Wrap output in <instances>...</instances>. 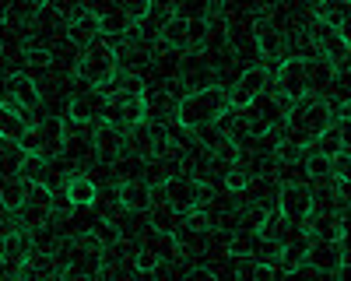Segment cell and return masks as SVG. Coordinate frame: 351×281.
Returning a JSON list of instances; mask_svg holds the SVG:
<instances>
[{"label": "cell", "mask_w": 351, "mask_h": 281, "mask_svg": "<svg viewBox=\"0 0 351 281\" xmlns=\"http://www.w3.org/2000/svg\"><path fill=\"white\" fill-rule=\"evenodd\" d=\"M228 112V88L225 84H204V88H190L172 109V120L180 130H208Z\"/></svg>", "instance_id": "cell-1"}, {"label": "cell", "mask_w": 351, "mask_h": 281, "mask_svg": "<svg viewBox=\"0 0 351 281\" xmlns=\"http://www.w3.org/2000/svg\"><path fill=\"white\" fill-rule=\"evenodd\" d=\"M330 123H334V106L327 99H319L316 92H309L306 99L288 106V112H285V137L295 140V145H302V148H309V145H316V137L324 134Z\"/></svg>", "instance_id": "cell-2"}, {"label": "cell", "mask_w": 351, "mask_h": 281, "mask_svg": "<svg viewBox=\"0 0 351 281\" xmlns=\"http://www.w3.org/2000/svg\"><path fill=\"white\" fill-rule=\"evenodd\" d=\"M116 74H120V53H116V46L106 36L88 42L77 56V64H74V77L81 84H88V88H99V92L109 88L116 81Z\"/></svg>", "instance_id": "cell-3"}, {"label": "cell", "mask_w": 351, "mask_h": 281, "mask_svg": "<svg viewBox=\"0 0 351 281\" xmlns=\"http://www.w3.org/2000/svg\"><path fill=\"white\" fill-rule=\"evenodd\" d=\"M306 42L313 46V53H319L324 60H330L337 71H344L351 64V39L344 28L324 21V18H309L306 21Z\"/></svg>", "instance_id": "cell-4"}, {"label": "cell", "mask_w": 351, "mask_h": 281, "mask_svg": "<svg viewBox=\"0 0 351 281\" xmlns=\"http://www.w3.org/2000/svg\"><path fill=\"white\" fill-rule=\"evenodd\" d=\"M274 92L291 106V102H299L313 92V84H309V56H299V53H285L278 67H274Z\"/></svg>", "instance_id": "cell-5"}, {"label": "cell", "mask_w": 351, "mask_h": 281, "mask_svg": "<svg viewBox=\"0 0 351 281\" xmlns=\"http://www.w3.org/2000/svg\"><path fill=\"white\" fill-rule=\"evenodd\" d=\"M285 112H288V102L278 95V92H263L260 99H253L246 109H243V130L260 140V137H271V130L278 123H285Z\"/></svg>", "instance_id": "cell-6"}, {"label": "cell", "mask_w": 351, "mask_h": 281, "mask_svg": "<svg viewBox=\"0 0 351 281\" xmlns=\"http://www.w3.org/2000/svg\"><path fill=\"white\" fill-rule=\"evenodd\" d=\"M162 193H165V201L180 211V215H190V211H197V208H204L215 197V190L204 183L200 176H193V173H180V176H169L165 183H162Z\"/></svg>", "instance_id": "cell-7"}, {"label": "cell", "mask_w": 351, "mask_h": 281, "mask_svg": "<svg viewBox=\"0 0 351 281\" xmlns=\"http://www.w3.org/2000/svg\"><path fill=\"white\" fill-rule=\"evenodd\" d=\"M28 155H39V158H56L64 155V145H67V120L56 117V112H49V117H43L32 130H28V137L21 140Z\"/></svg>", "instance_id": "cell-8"}, {"label": "cell", "mask_w": 351, "mask_h": 281, "mask_svg": "<svg viewBox=\"0 0 351 281\" xmlns=\"http://www.w3.org/2000/svg\"><path fill=\"white\" fill-rule=\"evenodd\" d=\"M102 120L116 127H134L141 120H148V92H109L102 106Z\"/></svg>", "instance_id": "cell-9"}, {"label": "cell", "mask_w": 351, "mask_h": 281, "mask_svg": "<svg viewBox=\"0 0 351 281\" xmlns=\"http://www.w3.org/2000/svg\"><path fill=\"white\" fill-rule=\"evenodd\" d=\"M313 208H316V197H313V190L306 186V183H299V180H285L281 186H278V211L291 221V225H309V218H313Z\"/></svg>", "instance_id": "cell-10"}, {"label": "cell", "mask_w": 351, "mask_h": 281, "mask_svg": "<svg viewBox=\"0 0 351 281\" xmlns=\"http://www.w3.org/2000/svg\"><path fill=\"white\" fill-rule=\"evenodd\" d=\"M53 215H56V193H53L46 183L32 180V186H28V197H25V204L18 208L21 225H25V229H39V225L53 221Z\"/></svg>", "instance_id": "cell-11"}, {"label": "cell", "mask_w": 351, "mask_h": 281, "mask_svg": "<svg viewBox=\"0 0 351 281\" xmlns=\"http://www.w3.org/2000/svg\"><path fill=\"white\" fill-rule=\"evenodd\" d=\"M267 84H271V71L263 67V64H250V67L236 77V84L228 88V109L243 112L253 99H260L263 92H267Z\"/></svg>", "instance_id": "cell-12"}, {"label": "cell", "mask_w": 351, "mask_h": 281, "mask_svg": "<svg viewBox=\"0 0 351 281\" xmlns=\"http://www.w3.org/2000/svg\"><path fill=\"white\" fill-rule=\"evenodd\" d=\"M92 140H95V158L102 165H116L127 155V127H116L109 120H95Z\"/></svg>", "instance_id": "cell-13"}, {"label": "cell", "mask_w": 351, "mask_h": 281, "mask_svg": "<svg viewBox=\"0 0 351 281\" xmlns=\"http://www.w3.org/2000/svg\"><path fill=\"white\" fill-rule=\"evenodd\" d=\"M4 92H8V99H11L18 109H25V112H32V109L43 106L39 81H36L32 74H25V71H14V74L4 77Z\"/></svg>", "instance_id": "cell-14"}, {"label": "cell", "mask_w": 351, "mask_h": 281, "mask_svg": "<svg viewBox=\"0 0 351 281\" xmlns=\"http://www.w3.org/2000/svg\"><path fill=\"white\" fill-rule=\"evenodd\" d=\"M116 204L130 215H148L152 211V183L141 180V176H130L116 186Z\"/></svg>", "instance_id": "cell-15"}, {"label": "cell", "mask_w": 351, "mask_h": 281, "mask_svg": "<svg viewBox=\"0 0 351 281\" xmlns=\"http://www.w3.org/2000/svg\"><path fill=\"white\" fill-rule=\"evenodd\" d=\"M102 106H106V95H102L99 88H88V92L71 95V106H67V123H74V127L88 123V127H92L95 120H102Z\"/></svg>", "instance_id": "cell-16"}, {"label": "cell", "mask_w": 351, "mask_h": 281, "mask_svg": "<svg viewBox=\"0 0 351 281\" xmlns=\"http://www.w3.org/2000/svg\"><path fill=\"white\" fill-rule=\"evenodd\" d=\"M64 201L74 208V211H84V208H95L99 204V183L84 173H71L64 180Z\"/></svg>", "instance_id": "cell-17"}, {"label": "cell", "mask_w": 351, "mask_h": 281, "mask_svg": "<svg viewBox=\"0 0 351 281\" xmlns=\"http://www.w3.org/2000/svg\"><path fill=\"white\" fill-rule=\"evenodd\" d=\"M211 74H215V64L204 56L200 49H186L180 56V77L183 84H193V88H204V84H211Z\"/></svg>", "instance_id": "cell-18"}, {"label": "cell", "mask_w": 351, "mask_h": 281, "mask_svg": "<svg viewBox=\"0 0 351 281\" xmlns=\"http://www.w3.org/2000/svg\"><path fill=\"white\" fill-rule=\"evenodd\" d=\"M64 36H67L74 46H81V49H84L88 42H95V39L102 36V18H99L95 11H88V8H84V11H77V14L67 21Z\"/></svg>", "instance_id": "cell-19"}, {"label": "cell", "mask_w": 351, "mask_h": 281, "mask_svg": "<svg viewBox=\"0 0 351 281\" xmlns=\"http://www.w3.org/2000/svg\"><path fill=\"white\" fill-rule=\"evenodd\" d=\"M306 260H309L319 274H334V271L341 267V260H344V249H341L337 239H313Z\"/></svg>", "instance_id": "cell-20"}, {"label": "cell", "mask_w": 351, "mask_h": 281, "mask_svg": "<svg viewBox=\"0 0 351 281\" xmlns=\"http://www.w3.org/2000/svg\"><path fill=\"white\" fill-rule=\"evenodd\" d=\"M158 42L162 46H169V49H180V53H186L190 49V18H183V14H165V21L158 25Z\"/></svg>", "instance_id": "cell-21"}, {"label": "cell", "mask_w": 351, "mask_h": 281, "mask_svg": "<svg viewBox=\"0 0 351 281\" xmlns=\"http://www.w3.org/2000/svg\"><path fill=\"white\" fill-rule=\"evenodd\" d=\"M144 246H152L158 257H162V264H165V260H180V257H186L183 239L176 236V232H165V229H152L148 236H144Z\"/></svg>", "instance_id": "cell-22"}, {"label": "cell", "mask_w": 351, "mask_h": 281, "mask_svg": "<svg viewBox=\"0 0 351 281\" xmlns=\"http://www.w3.org/2000/svg\"><path fill=\"white\" fill-rule=\"evenodd\" d=\"M28 130H32V123L25 120V109H18L14 102H0V137L8 140H25Z\"/></svg>", "instance_id": "cell-23"}, {"label": "cell", "mask_w": 351, "mask_h": 281, "mask_svg": "<svg viewBox=\"0 0 351 281\" xmlns=\"http://www.w3.org/2000/svg\"><path fill=\"white\" fill-rule=\"evenodd\" d=\"M25 162H28V151H25L21 140L0 137V176H18V173H25Z\"/></svg>", "instance_id": "cell-24"}, {"label": "cell", "mask_w": 351, "mask_h": 281, "mask_svg": "<svg viewBox=\"0 0 351 281\" xmlns=\"http://www.w3.org/2000/svg\"><path fill=\"white\" fill-rule=\"evenodd\" d=\"M28 186H32V176H11L8 183H0V208H8L11 215H18V208L25 204V197H28Z\"/></svg>", "instance_id": "cell-25"}, {"label": "cell", "mask_w": 351, "mask_h": 281, "mask_svg": "<svg viewBox=\"0 0 351 281\" xmlns=\"http://www.w3.org/2000/svg\"><path fill=\"white\" fill-rule=\"evenodd\" d=\"M64 155L74 158V162H84V158H95V140H92V130L88 123H81V130L71 134L67 127V145H64Z\"/></svg>", "instance_id": "cell-26"}, {"label": "cell", "mask_w": 351, "mask_h": 281, "mask_svg": "<svg viewBox=\"0 0 351 281\" xmlns=\"http://www.w3.org/2000/svg\"><path fill=\"white\" fill-rule=\"evenodd\" d=\"M221 183H225L228 193H246V190L253 186V169H250L243 158H239V162H232V165H225Z\"/></svg>", "instance_id": "cell-27"}, {"label": "cell", "mask_w": 351, "mask_h": 281, "mask_svg": "<svg viewBox=\"0 0 351 281\" xmlns=\"http://www.w3.org/2000/svg\"><path fill=\"white\" fill-rule=\"evenodd\" d=\"M316 18H324V21L344 28V32H351V0H319Z\"/></svg>", "instance_id": "cell-28"}, {"label": "cell", "mask_w": 351, "mask_h": 281, "mask_svg": "<svg viewBox=\"0 0 351 281\" xmlns=\"http://www.w3.org/2000/svg\"><path fill=\"white\" fill-rule=\"evenodd\" d=\"M302 169H306V176H309L313 183H327V180H334V176H330V158H327L324 151H316L313 145H309L306 155H302Z\"/></svg>", "instance_id": "cell-29"}, {"label": "cell", "mask_w": 351, "mask_h": 281, "mask_svg": "<svg viewBox=\"0 0 351 281\" xmlns=\"http://www.w3.org/2000/svg\"><path fill=\"white\" fill-rule=\"evenodd\" d=\"M130 28H137L120 8H112V11H106L102 14V36H109V39H123V36H130Z\"/></svg>", "instance_id": "cell-30"}, {"label": "cell", "mask_w": 351, "mask_h": 281, "mask_svg": "<svg viewBox=\"0 0 351 281\" xmlns=\"http://www.w3.org/2000/svg\"><path fill=\"white\" fill-rule=\"evenodd\" d=\"M316 151H324L327 158H334V155H341L348 145H344V130H341V123H330L324 134L316 137V145H313Z\"/></svg>", "instance_id": "cell-31"}, {"label": "cell", "mask_w": 351, "mask_h": 281, "mask_svg": "<svg viewBox=\"0 0 351 281\" xmlns=\"http://www.w3.org/2000/svg\"><path fill=\"white\" fill-rule=\"evenodd\" d=\"M116 8H120L134 25H144L155 14V0H116Z\"/></svg>", "instance_id": "cell-32"}, {"label": "cell", "mask_w": 351, "mask_h": 281, "mask_svg": "<svg viewBox=\"0 0 351 281\" xmlns=\"http://www.w3.org/2000/svg\"><path fill=\"white\" fill-rule=\"evenodd\" d=\"M88 232H92V236L102 243V249H106V246H116V243L123 239V229H120V225H116L112 218H99V221H92V229H88Z\"/></svg>", "instance_id": "cell-33"}, {"label": "cell", "mask_w": 351, "mask_h": 281, "mask_svg": "<svg viewBox=\"0 0 351 281\" xmlns=\"http://www.w3.org/2000/svg\"><path fill=\"white\" fill-rule=\"evenodd\" d=\"M21 60H25L28 67H32V71H46V67H53L56 56H53V49H49V46H36V42H28Z\"/></svg>", "instance_id": "cell-34"}, {"label": "cell", "mask_w": 351, "mask_h": 281, "mask_svg": "<svg viewBox=\"0 0 351 281\" xmlns=\"http://www.w3.org/2000/svg\"><path fill=\"white\" fill-rule=\"evenodd\" d=\"M162 267V257L152 249V246H144L141 243V249L134 253V271H141V274H152V271H158Z\"/></svg>", "instance_id": "cell-35"}, {"label": "cell", "mask_w": 351, "mask_h": 281, "mask_svg": "<svg viewBox=\"0 0 351 281\" xmlns=\"http://www.w3.org/2000/svg\"><path fill=\"white\" fill-rule=\"evenodd\" d=\"M112 88L116 92H148V84H144V77L137 71H123V74H116Z\"/></svg>", "instance_id": "cell-36"}, {"label": "cell", "mask_w": 351, "mask_h": 281, "mask_svg": "<svg viewBox=\"0 0 351 281\" xmlns=\"http://www.w3.org/2000/svg\"><path fill=\"white\" fill-rule=\"evenodd\" d=\"M330 176L334 180H351V148H344L341 155L330 158Z\"/></svg>", "instance_id": "cell-37"}, {"label": "cell", "mask_w": 351, "mask_h": 281, "mask_svg": "<svg viewBox=\"0 0 351 281\" xmlns=\"http://www.w3.org/2000/svg\"><path fill=\"white\" fill-rule=\"evenodd\" d=\"M46 4H49L53 11H60L67 21H71L77 11H84V0H46Z\"/></svg>", "instance_id": "cell-38"}, {"label": "cell", "mask_w": 351, "mask_h": 281, "mask_svg": "<svg viewBox=\"0 0 351 281\" xmlns=\"http://www.w3.org/2000/svg\"><path fill=\"white\" fill-rule=\"evenodd\" d=\"M84 8H88V11H95V14L102 18L106 11H112V8H116V0H84Z\"/></svg>", "instance_id": "cell-39"}, {"label": "cell", "mask_w": 351, "mask_h": 281, "mask_svg": "<svg viewBox=\"0 0 351 281\" xmlns=\"http://www.w3.org/2000/svg\"><path fill=\"white\" fill-rule=\"evenodd\" d=\"M334 120H341V123H351V99H341V102L334 106Z\"/></svg>", "instance_id": "cell-40"}, {"label": "cell", "mask_w": 351, "mask_h": 281, "mask_svg": "<svg viewBox=\"0 0 351 281\" xmlns=\"http://www.w3.org/2000/svg\"><path fill=\"white\" fill-rule=\"evenodd\" d=\"M14 14V0H0V25H8Z\"/></svg>", "instance_id": "cell-41"}, {"label": "cell", "mask_w": 351, "mask_h": 281, "mask_svg": "<svg viewBox=\"0 0 351 281\" xmlns=\"http://www.w3.org/2000/svg\"><path fill=\"white\" fill-rule=\"evenodd\" d=\"M8 215H11L8 208H0V239H4V236L11 232V221H8Z\"/></svg>", "instance_id": "cell-42"}]
</instances>
